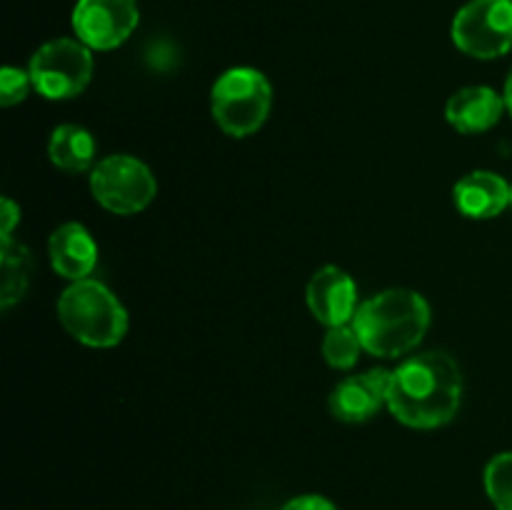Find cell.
I'll list each match as a JSON object with an SVG mask.
<instances>
[{"label": "cell", "instance_id": "6da1fadb", "mask_svg": "<svg viewBox=\"0 0 512 510\" xmlns=\"http://www.w3.org/2000/svg\"><path fill=\"white\" fill-rule=\"evenodd\" d=\"M463 373L443 350L413 355L393 373L388 408L408 428L433 430L458 415Z\"/></svg>", "mask_w": 512, "mask_h": 510}, {"label": "cell", "instance_id": "7a4b0ae2", "mask_svg": "<svg viewBox=\"0 0 512 510\" xmlns=\"http://www.w3.org/2000/svg\"><path fill=\"white\" fill-rule=\"evenodd\" d=\"M360 343L378 358H400L418 348L430 328V305L420 293L390 288L358 305L353 318Z\"/></svg>", "mask_w": 512, "mask_h": 510}, {"label": "cell", "instance_id": "3957f363", "mask_svg": "<svg viewBox=\"0 0 512 510\" xmlns=\"http://www.w3.org/2000/svg\"><path fill=\"white\" fill-rule=\"evenodd\" d=\"M58 320L90 348H113L128 333V310L100 280H75L58 300Z\"/></svg>", "mask_w": 512, "mask_h": 510}, {"label": "cell", "instance_id": "277c9868", "mask_svg": "<svg viewBox=\"0 0 512 510\" xmlns=\"http://www.w3.org/2000/svg\"><path fill=\"white\" fill-rule=\"evenodd\" d=\"M273 105V88L255 68H230L215 80L210 110L215 123L233 138H245L263 128Z\"/></svg>", "mask_w": 512, "mask_h": 510}, {"label": "cell", "instance_id": "5b68a950", "mask_svg": "<svg viewBox=\"0 0 512 510\" xmlns=\"http://www.w3.org/2000/svg\"><path fill=\"white\" fill-rule=\"evenodd\" d=\"M28 73L40 95L48 100H68L88 88L93 78V55L80 40H50L35 50Z\"/></svg>", "mask_w": 512, "mask_h": 510}, {"label": "cell", "instance_id": "8992f818", "mask_svg": "<svg viewBox=\"0 0 512 510\" xmlns=\"http://www.w3.org/2000/svg\"><path fill=\"white\" fill-rule=\"evenodd\" d=\"M93 198L115 215H135L153 203L158 193L155 175L133 155H108L90 173Z\"/></svg>", "mask_w": 512, "mask_h": 510}, {"label": "cell", "instance_id": "52a82bcc", "mask_svg": "<svg viewBox=\"0 0 512 510\" xmlns=\"http://www.w3.org/2000/svg\"><path fill=\"white\" fill-rule=\"evenodd\" d=\"M453 43L470 58L493 60L512 50V0H470L453 20Z\"/></svg>", "mask_w": 512, "mask_h": 510}, {"label": "cell", "instance_id": "ba28073f", "mask_svg": "<svg viewBox=\"0 0 512 510\" xmlns=\"http://www.w3.org/2000/svg\"><path fill=\"white\" fill-rule=\"evenodd\" d=\"M138 0H78L73 30L90 50H113L138 28Z\"/></svg>", "mask_w": 512, "mask_h": 510}, {"label": "cell", "instance_id": "9c48e42d", "mask_svg": "<svg viewBox=\"0 0 512 510\" xmlns=\"http://www.w3.org/2000/svg\"><path fill=\"white\" fill-rule=\"evenodd\" d=\"M390 383L393 373L385 368L350 375L340 380L330 393V413L343 423H368L383 405H388Z\"/></svg>", "mask_w": 512, "mask_h": 510}, {"label": "cell", "instance_id": "30bf717a", "mask_svg": "<svg viewBox=\"0 0 512 510\" xmlns=\"http://www.w3.org/2000/svg\"><path fill=\"white\" fill-rule=\"evenodd\" d=\"M308 308L328 328L353 323L358 313V290L355 280L338 265H325L308 283Z\"/></svg>", "mask_w": 512, "mask_h": 510}, {"label": "cell", "instance_id": "8fae6325", "mask_svg": "<svg viewBox=\"0 0 512 510\" xmlns=\"http://www.w3.org/2000/svg\"><path fill=\"white\" fill-rule=\"evenodd\" d=\"M53 270L68 280H85L98 265V243L80 223H63L48 240Z\"/></svg>", "mask_w": 512, "mask_h": 510}, {"label": "cell", "instance_id": "7c38bea8", "mask_svg": "<svg viewBox=\"0 0 512 510\" xmlns=\"http://www.w3.org/2000/svg\"><path fill=\"white\" fill-rule=\"evenodd\" d=\"M453 198L463 215L475 220H488L512 205V185L505 183L498 173L475 170V173H468L455 183Z\"/></svg>", "mask_w": 512, "mask_h": 510}, {"label": "cell", "instance_id": "4fadbf2b", "mask_svg": "<svg viewBox=\"0 0 512 510\" xmlns=\"http://www.w3.org/2000/svg\"><path fill=\"white\" fill-rule=\"evenodd\" d=\"M505 110V98L488 85H470L450 95L445 105V118L458 133H485L500 120Z\"/></svg>", "mask_w": 512, "mask_h": 510}, {"label": "cell", "instance_id": "5bb4252c", "mask_svg": "<svg viewBox=\"0 0 512 510\" xmlns=\"http://www.w3.org/2000/svg\"><path fill=\"white\" fill-rule=\"evenodd\" d=\"M48 155L55 168L65 173H83L95 160V140L80 125H58L50 135Z\"/></svg>", "mask_w": 512, "mask_h": 510}, {"label": "cell", "instance_id": "9a60e30c", "mask_svg": "<svg viewBox=\"0 0 512 510\" xmlns=\"http://www.w3.org/2000/svg\"><path fill=\"white\" fill-rule=\"evenodd\" d=\"M3 283H0V308L10 310L15 303L28 293L30 278H33V255L23 243H15L13 238H3Z\"/></svg>", "mask_w": 512, "mask_h": 510}, {"label": "cell", "instance_id": "2e32d148", "mask_svg": "<svg viewBox=\"0 0 512 510\" xmlns=\"http://www.w3.org/2000/svg\"><path fill=\"white\" fill-rule=\"evenodd\" d=\"M360 350L363 343H360L358 330L353 328V323L348 325H335V328H328L323 338V358L328 360V365L338 370H348L358 363Z\"/></svg>", "mask_w": 512, "mask_h": 510}, {"label": "cell", "instance_id": "e0dca14e", "mask_svg": "<svg viewBox=\"0 0 512 510\" xmlns=\"http://www.w3.org/2000/svg\"><path fill=\"white\" fill-rule=\"evenodd\" d=\"M485 490L498 510H512V453H500L485 468Z\"/></svg>", "mask_w": 512, "mask_h": 510}, {"label": "cell", "instance_id": "ac0fdd59", "mask_svg": "<svg viewBox=\"0 0 512 510\" xmlns=\"http://www.w3.org/2000/svg\"><path fill=\"white\" fill-rule=\"evenodd\" d=\"M30 88H33V78H30L28 70L20 68H3L0 73V105L10 108V105H18L28 98Z\"/></svg>", "mask_w": 512, "mask_h": 510}, {"label": "cell", "instance_id": "d6986e66", "mask_svg": "<svg viewBox=\"0 0 512 510\" xmlns=\"http://www.w3.org/2000/svg\"><path fill=\"white\" fill-rule=\"evenodd\" d=\"M280 510H338L328 498L323 495H298V498L288 500Z\"/></svg>", "mask_w": 512, "mask_h": 510}, {"label": "cell", "instance_id": "ffe728a7", "mask_svg": "<svg viewBox=\"0 0 512 510\" xmlns=\"http://www.w3.org/2000/svg\"><path fill=\"white\" fill-rule=\"evenodd\" d=\"M20 220V208L10 198H3L0 205V225H3V238H13V228Z\"/></svg>", "mask_w": 512, "mask_h": 510}, {"label": "cell", "instance_id": "44dd1931", "mask_svg": "<svg viewBox=\"0 0 512 510\" xmlns=\"http://www.w3.org/2000/svg\"><path fill=\"white\" fill-rule=\"evenodd\" d=\"M503 98H505V108H508L510 115H512V70H510L508 80H505V93H503Z\"/></svg>", "mask_w": 512, "mask_h": 510}]
</instances>
